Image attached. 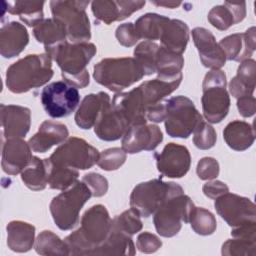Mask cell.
Returning <instances> with one entry per match:
<instances>
[{
  "mask_svg": "<svg viewBox=\"0 0 256 256\" xmlns=\"http://www.w3.org/2000/svg\"><path fill=\"white\" fill-rule=\"evenodd\" d=\"M48 54L61 69L64 81L76 88H84L89 84L87 64L96 54L93 43H68L66 40L56 46L46 48Z\"/></svg>",
  "mask_w": 256,
  "mask_h": 256,
  "instance_id": "1",
  "label": "cell"
},
{
  "mask_svg": "<svg viewBox=\"0 0 256 256\" xmlns=\"http://www.w3.org/2000/svg\"><path fill=\"white\" fill-rule=\"evenodd\" d=\"M111 222L105 206L97 204L90 207L81 218L80 228L64 239L69 255H92L107 238Z\"/></svg>",
  "mask_w": 256,
  "mask_h": 256,
  "instance_id": "2",
  "label": "cell"
},
{
  "mask_svg": "<svg viewBox=\"0 0 256 256\" xmlns=\"http://www.w3.org/2000/svg\"><path fill=\"white\" fill-rule=\"evenodd\" d=\"M52 76V58L46 53L30 54L7 69L6 86L13 93H25L43 86Z\"/></svg>",
  "mask_w": 256,
  "mask_h": 256,
  "instance_id": "3",
  "label": "cell"
},
{
  "mask_svg": "<svg viewBox=\"0 0 256 256\" xmlns=\"http://www.w3.org/2000/svg\"><path fill=\"white\" fill-rule=\"evenodd\" d=\"M144 73L134 58H105L94 66L97 83L114 92H120L142 79Z\"/></svg>",
  "mask_w": 256,
  "mask_h": 256,
  "instance_id": "4",
  "label": "cell"
},
{
  "mask_svg": "<svg viewBox=\"0 0 256 256\" xmlns=\"http://www.w3.org/2000/svg\"><path fill=\"white\" fill-rule=\"evenodd\" d=\"M92 196L90 189L82 181H76L69 189L54 197L50 203L52 218L61 230L72 229L79 221L83 205Z\"/></svg>",
  "mask_w": 256,
  "mask_h": 256,
  "instance_id": "5",
  "label": "cell"
},
{
  "mask_svg": "<svg viewBox=\"0 0 256 256\" xmlns=\"http://www.w3.org/2000/svg\"><path fill=\"white\" fill-rule=\"evenodd\" d=\"M184 193L183 188L174 182L153 179L139 183L130 195V207L139 216L149 217L169 197Z\"/></svg>",
  "mask_w": 256,
  "mask_h": 256,
  "instance_id": "6",
  "label": "cell"
},
{
  "mask_svg": "<svg viewBox=\"0 0 256 256\" xmlns=\"http://www.w3.org/2000/svg\"><path fill=\"white\" fill-rule=\"evenodd\" d=\"M203 114L210 123L221 122L228 114L230 97L226 90V75L220 70L206 73L202 84Z\"/></svg>",
  "mask_w": 256,
  "mask_h": 256,
  "instance_id": "7",
  "label": "cell"
},
{
  "mask_svg": "<svg viewBox=\"0 0 256 256\" xmlns=\"http://www.w3.org/2000/svg\"><path fill=\"white\" fill-rule=\"evenodd\" d=\"M89 1H51L53 18L60 21L66 29L67 37L73 43L86 42L91 38L90 22L86 14Z\"/></svg>",
  "mask_w": 256,
  "mask_h": 256,
  "instance_id": "8",
  "label": "cell"
},
{
  "mask_svg": "<svg viewBox=\"0 0 256 256\" xmlns=\"http://www.w3.org/2000/svg\"><path fill=\"white\" fill-rule=\"evenodd\" d=\"M195 205L184 193L169 197L154 212V226L163 237H173L180 231L182 222L189 223Z\"/></svg>",
  "mask_w": 256,
  "mask_h": 256,
  "instance_id": "9",
  "label": "cell"
},
{
  "mask_svg": "<svg viewBox=\"0 0 256 256\" xmlns=\"http://www.w3.org/2000/svg\"><path fill=\"white\" fill-rule=\"evenodd\" d=\"M165 129L169 136L188 138L198 124L203 121L192 100L186 96H176L166 100Z\"/></svg>",
  "mask_w": 256,
  "mask_h": 256,
  "instance_id": "10",
  "label": "cell"
},
{
  "mask_svg": "<svg viewBox=\"0 0 256 256\" xmlns=\"http://www.w3.org/2000/svg\"><path fill=\"white\" fill-rule=\"evenodd\" d=\"M99 154L98 150L84 139L70 137L51 154L49 160L56 165L86 170L97 163Z\"/></svg>",
  "mask_w": 256,
  "mask_h": 256,
  "instance_id": "11",
  "label": "cell"
},
{
  "mask_svg": "<svg viewBox=\"0 0 256 256\" xmlns=\"http://www.w3.org/2000/svg\"><path fill=\"white\" fill-rule=\"evenodd\" d=\"M80 101L78 89L65 81H56L45 86L41 92V103L52 118L70 115Z\"/></svg>",
  "mask_w": 256,
  "mask_h": 256,
  "instance_id": "12",
  "label": "cell"
},
{
  "mask_svg": "<svg viewBox=\"0 0 256 256\" xmlns=\"http://www.w3.org/2000/svg\"><path fill=\"white\" fill-rule=\"evenodd\" d=\"M214 206L219 216L232 228L256 222L255 204L246 197L227 192L215 199Z\"/></svg>",
  "mask_w": 256,
  "mask_h": 256,
  "instance_id": "13",
  "label": "cell"
},
{
  "mask_svg": "<svg viewBox=\"0 0 256 256\" xmlns=\"http://www.w3.org/2000/svg\"><path fill=\"white\" fill-rule=\"evenodd\" d=\"M158 171L169 178H181L190 168L189 150L176 143L167 144L161 153L155 154Z\"/></svg>",
  "mask_w": 256,
  "mask_h": 256,
  "instance_id": "14",
  "label": "cell"
},
{
  "mask_svg": "<svg viewBox=\"0 0 256 256\" xmlns=\"http://www.w3.org/2000/svg\"><path fill=\"white\" fill-rule=\"evenodd\" d=\"M163 140L161 129L154 124H139L129 127L122 137V149L129 154L154 150Z\"/></svg>",
  "mask_w": 256,
  "mask_h": 256,
  "instance_id": "15",
  "label": "cell"
},
{
  "mask_svg": "<svg viewBox=\"0 0 256 256\" xmlns=\"http://www.w3.org/2000/svg\"><path fill=\"white\" fill-rule=\"evenodd\" d=\"M192 37L200 60L205 67L217 70L225 65L226 56L209 30L203 27H196L192 30Z\"/></svg>",
  "mask_w": 256,
  "mask_h": 256,
  "instance_id": "16",
  "label": "cell"
},
{
  "mask_svg": "<svg viewBox=\"0 0 256 256\" xmlns=\"http://www.w3.org/2000/svg\"><path fill=\"white\" fill-rule=\"evenodd\" d=\"M1 125L6 139L22 138L28 133L31 125V111L19 105L1 104Z\"/></svg>",
  "mask_w": 256,
  "mask_h": 256,
  "instance_id": "17",
  "label": "cell"
},
{
  "mask_svg": "<svg viewBox=\"0 0 256 256\" xmlns=\"http://www.w3.org/2000/svg\"><path fill=\"white\" fill-rule=\"evenodd\" d=\"M145 5V1H93L91 4L92 12L95 18L104 24H111L115 21H122L140 10Z\"/></svg>",
  "mask_w": 256,
  "mask_h": 256,
  "instance_id": "18",
  "label": "cell"
},
{
  "mask_svg": "<svg viewBox=\"0 0 256 256\" xmlns=\"http://www.w3.org/2000/svg\"><path fill=\"white\" fill-rule=\"evenodd\" d=\"M31 147L21 138L6 139L2 148V169L9 175L21 173L32 159Z\"/></svg>",
  "mask_w": 256,
  "mask_h": 256,
  "instance_id": "19",
  "label": "cell"
},
{
  "mask_svg": "<svg viewBox=\"0 0 256 256\" xmlns=\"http://www.w3.org/2000/svg\"><path fill=\"white\" fill-rule=\"evenodd\" d=\"M129 127L124 115L110 103L101 112L94 126V132L101 140L115 141L123 137Z\"/></svg>",
  "mask_w": 256,
  "mask_h": 256,
  "instance_id": "20",
  "label": "cell"
},
{
  "mask_svg": "<svg viewBox=\"0 0 256 256\" xmlns=\"http://www.w3.org/2000/svg\"><path fill=\"white\" fill-rule=\"evenodd\" d=\"M111 104L124 115L130 127L147 122L146 106L138 87L129 92H119L115 94Z\"/></svg>",
  "mask_w": 256,
  "mask_h": 256,
  "instance_id": "21",
  "label": "cell"
},
{
  "mask_svg": "<svg viewBox=\"0 0 256 256\" xmlns=\"http://www.w3.org/2000/svg\"><path fill=\"white\" fill-rule=\"evenodd\" d=\"M255 27H250L245 33L226 36L218 43L223 50L226 60L244 61L255 51Z\"/></svg>",
  "mask_w": 256,
  "mask_h": 256,
  "instance_id": "22",
  "label": "cell"
},
{
  "mask_svg": "<svg viewBox=\"0 0 256 256\" xmlns=\"http://www.w3.org/2000/svg\"><path fill=\"white\" fill-rule=\"evenodd\" d=\"M29 42V34L24 25L12 21L0 29V53L4 58L18 56Z\"/></svg>",
  "mask_w": 256,
  "mask_h": 256,
  "instance_id": "23",
  "label": "cell"
},
{
  "mask_svg": "<svg viewBox=\"0 0 256 256\" xmlns=\"http://www.w3.org/2000/svg\"><path fill=\"white\" fill-rule=\"evenodd\" d=\"M68 134V129L64 124L46 120L40 125L38 132L30 138L28 143L34 152L45 153L52 146L64 142Z\"/></svg>",
  "mask_w": 256,
  "mask_h": 256,
  "instance_id": "24",
  "label": "cell"
},
{
  "mask_svg": "<svg viewBox=\"0 0 256 256\" xmlns=\"http://www.w3.org/2000/svg\"><path fill=\"white\" fill-rule=\"evenodd\" d=\"M110 103V97L105 92L85 96L74 117L77 126L82 129H90L95 126L101 112Z\"/></svg>",
  "mask_w": 256,
  "mask_h": 256,
  "instance_id": "25",
  "label": "cell"
},
{
  "mask_svg": "<svg viewBox=\"0 0 256 256\" xmlns=\"http://www.w3.org/2000/svg\"><path fill=\"white\" fill-rule=\"evenodd\" d=\"M246 16V3L224 2L223 5L214 6L208 13V21L216 29L224 31L234 24L241 22Z\"/></svg>",
  "mask_w": 256,
  "mask_h": 256,
  "instance_id": "26",
  "label": "cell"
},
{
  "mask_svg": "<svg viewBox=\"0 0 256 256\" xmlns=\"http://www.w3.org/2000/svg\"><path fill=\"white\" fill-rule=\"evenodd\" d=\"M159 39L161 41L160 46L182 55L189 40V28L186 23L179 19H169L164 24Z\"/></svg>",
  "mask_w": 256,
  "mask_h": 256,
  "instance_id": "27",
  "label": "cell"
},
{
  "mask_svg": "<svg viewBox=\"0 0 256 256\" xmlns=\"http://www.w3.org/2000/svg\"><path fill=\"white\" fill-rule=\"evenodd\" d=\"M223 138L226 144L233 150L244 151L254 143L255 130L251 124L235 120L224 128Z\"/></svg>",
  "mask_w": 256,
  "mask_h": 256,
  "instance_id": "28",
  "label": "cell"
},
{
  "mask_svg": "<svg viewBox=\"0 0 256 256\" xmlns=\"http://www.w3.org/2000/svg\"><path fill=\"white\" fill-rule=\"evenodd\" d=\"M256 62L253 59H246L241 62L237 69V75L229 83V91L235 98L253 95L255 90Z\"/></svg>",
  "mask_w": 256,
  "mask_h": 256,
  "instance_id": "29",
  "label": "cell"
},
{
  "mask_svg": "<svg viewBox=\"0 0 256 256\" xmlns=\"http://www.w3.org/2000/svg\"><path fill=\"white\" fill-rule=\"evenodd\" d=\"M7 245L15 252L29 251L34 245L35 227L23 221H11L7 227Z\"/></svg>",
  "mask_w": 256,
  "mask_h": 256,
  "instance_id": "30",
  "label": "cell"
},
{
  "mask_svg": "<svg viewBox=\"0 0 256 256\" xmlns=\"http://www.w3.org/2000/svg\"><path fill=\"white\" fill-rule=\"evenodd\" d=\"M181 80L182 78L175 80H162L156 78L153 80L145 81L139 85L138 89L146 106V110L148 107L164 100L165 96H168L174 92L180 85Z\"/></svg>",
  "mask_w": 256,
  "mask_h": 256,
  "instance_id": "31",
  "label": "cell"
},
{
  "mask_svg": "<svg viewBox=\"0 0 256 256\" xmlns=\"http://www.w3.org/2000/svg\"><path fill=\"white\" fill-rule=\"evenodd\" d=\"M184 66V58L181 54L159 46L156 54V72L159 79L175 80L182 78L181 70Z\"/></svg>",
  "mask_w": 256,
  "mask_h": 256,
  "instance_id": "32",
  "label": "cell"
},
{
  "mask_svg": "<svg viewBox=\"0 0 256 256\" xmlns=\"http://www.w3.org/2000/svg\"><path fill=\"white\" fill-rule=\"evenodd\" d=\"M135 253L131 236L110 228L107 238L93 251L92 255H134Z\"/></svg>",
  "mask_w": 256,
  "mask_h": 256,
  "instance_id": "33",
  "label": "cell"
},
{
  "mask_svg": "<svg viewBox=\"0 0 256 256\" xmlns=\"http://www.w3.org/2000/svg\"><path fill=\"white\" fill-rule=\"evenodd\" d=\"M33 34L39 43L44 44V48L56 46L65 41L67 36L65 26L54 18L43 19L33 29Z\"/></svg>",
  "mask_w": 256,
  "mask_h": 256,
  "instance_id": "34",
  "label": "cell"
},
{
  "mask_svg": "<svg viewBox=\"0 0 256 256\" xmlns=\"http://www.w3.org/2000/svg\"><path fill=\"white\" fill-rule=\"evenodd\" d=\"M6 10L19 18L28 26L35 27L43 20V1H8Z\"/></svg>",
  "mask_w": 256,
  "mask_h": 256,
  "instance_id": "35",
  "label": "cell"
},
{
  "mask_svg": "<svg viewBox=\"0 0 256 256\" xmlns=\"http://www.w3.org/2000/svg\"><path fill=\"white\" fill-rule=\"evenodd\" d=\"M21 179L31 190L40 191L48 184V170L45 159L33 156L30 163L21 172Z\"/></svg>",
  "mask_w": 256,
  "mask_h": 256,
  "instance_id": "36",
  "label": "cell"
},
{
  "mask_svg": "<svg viewBox=\"0 0 256 256\" xmlns=\"http://www.w3.org/2000/svg\"><path fill=\"white\" fill-rule=\"evenodd\" d=\"M169 20L168 17L156 13H146L138 18L134 24L139 39L145 41L158 40L164 24Z\"/></svg>",
  "mask_w": 256,
  "mask_h": 256,
  "instance_id": "37",
  "label": "cell"
},
{
  "mask_svg": "<svg viewBox=\"0 0 256 256\" xmlns=\"http://www.w3.org/2000/svg\"><path fill=\"white\" fill-rule=\"evenodd\" d=\"M48 170V185L52 189L66 190L71 187L79 176L76 169L53 164L49 158L45 159Z\"/></svg>",
  "mask_w": 256,
  "mask_h": 256,
  "instance_id": "38",
  "label": "cell"
},
{
  "mask_svg": "<svg viewBox=\"0 0 256 256\" xmlns=\"http://www.w3.org/2000/svg\"><path fill=\"white\" fill-rule=\"evenodd\" d=\"M35 250L40 255H69L68 247L52 231H42L36 239Z\"/></svg>",
  "mask_w": 256,
  "mask_h": 256,
  "instance_id": "39",
  "label": "cell"
},
{
  "mask_svg": "<svg viewBox=\"0 0 256 256\" xmlns=\"http://www.w3.org/2000/svg\"><path fill=\"white\" fill-rule=\"evenodd\" d=\"M159 45L152 41H143L134 49V59L141 67L144 75H151L156 72V54Z\"/></svg>",
  "mask_w": 256,
  "mask_h": 256,
  "instance_id": "40",
  "label": "cell"
},
{
  "mask_svg": "<svg viewBox=\"0 0 256 256\" xmlns=\"http://www.w3.org/2000/svg\"><path fill=\"white\" fill-rule=\"evenodd\" d=\"M221 253L225 256H255L256 236L233 237L223 243Z\"/></svg>",
  "mask_w": 256,
  "mask_h": 256,
  "instance_id": "41",
  "label": "cell"
},
{
  "mask_svg": "<svg viewBox=\"0 0 256 256\" xmlns=\"http://www.w3.org/2000/svg\"><path fill=\"white\" fill-rule=\"evenodd\" d=\"M189 223L191 224L192 229L199 235H211L216 230V219L214 215L201 207H194Z\"/></svg>",
  "mask_w": 256,
  "mask_h": 256,
  "instance_id": "42",
  "label": "cell"
},
{
  "mask_svg": "<svg viewBox=\"0 0 256 256\" xmlns=\"http://www.w3.org/2000/svg\"><path fill=\"white\" fill-rule=\"evenodd\" d=\"M142 226L140 216L131 208L116 216L111 222V229L126 233L130 236L139 232Z\"/></svg>",
  "mask_w": 256,
  "mask_h": 256,
  "instance_id": "43",
  "label": "cell"
},
{
  "mask_svg": "<svg viewBox=\"0 0 256 256\" xmlns=\"http://www.w3.org/2000/svg\"><path fill=\"white\" fill-rule=\"evenodd\" d=\"M126 160V152L122 148L114 147L102 151L99 154L97 165L105 171H113L120 168Z\"/></svg>",
  "mask_w": 256,
  "mask_h": 256,
  "instance_id": "44",
  "label": "cell"
},
{
  "mask_svg": "<svg viewBox=\"0 0 256 256\" xmlns=\"http://www.w3.org/2000/svg\"><path fill=\"white\" fill-rule=\"evenodd\" d=\"M193 133V143L199 149H210L216 143L217 135L214 128L204 121H201L198 124Z\"/></svg>",
  "mask_w": 256,
  "mask_h": 256,
  "instance_id": "45",
  "label": "cell"
},
{
  "mask_svg": "<svg viewBox=\"0 0 256 256\" xmlns=\"http://www.w3.org/2000/svg\"><path fill=\"white\" fill-rule=\"evenodd\" d=\"M82 182L90 189L92 196L101 197L106 194L108 190V181L105 177L98 173H88L83 176Z\"/></svg>",
  "mask_w": 256,
  "mask_h": 256,
  "instance_id": "46",
  "label": "cell"
},
{
  "mask_svg": "<svg viewBox=\"0 0 256 256\" xmlns=\"http://www.w3.org/2000/svg\"><path fill=\"white\" fill-rule=\"evenodd\" d=\"M196 172L202 180L215 179L219 174V163L212 157H204L198 162Z\"/></svg>",
  "mask_w": 256,
  "mask_h": 256,
  "instance_id": "47",
  "label": "cell"
},
{
  "mask_svg": "<svg viewBox=\"0 0 256 256\" xmlns=\"http://www.w3.org/2000/svg\"><path fill=\"white\" fill-rule=\"evenodd\" d=\"M115 36L118 42L124 47H131L139 40L134 24L130 22L119 25L116 29Z\"/></svg>",
  "mask_w": 256,
  "mask_h": 256,
  "instance_id": "48",
  "label": "cell"
},
{
  "mask_svg": "<svg viewBox=\"0 0 256 256\" xmlns=\"http://www.w3.org/2000/svg\"><path fill=\"white\" fill-rule=\"evenodd\" d=\"M136 245L140 252L154 253L162 246V241L150 232H142L137 237Z\"/></svg>",
  "mask_w": 256,
  "mask_h": 256,
  "instance_id": "49",
  "label": "cell"
},
{
  "mask_svg": "<svg viewBox=\"0 0 256 256\" xmlns=\"http://www.w3.org/2000/svg\"><path fill=\"white\" fill-rule=\"evenodd\" d=\"M203 193L210 199H216L217 197L229 192L228 186L218 180L209 181L203 185Z\"/></svg>",
  "mask_w": 256,
  "mask_h": 256,
  "instance_id": "50",
  "label": "cell"
},
{
  "mask_svg": "<svg viewBox=\"0 0 256 256\" xmlns=\"http://www.w3.org/2000/svg\"><path fill=\"white\" fill-rule=\"evenodd\" d=\"M237 108L241 116L243 117L253 116L256 111V100L254 96L248 95V96L238 98Z\"/></svg>",
  "mask_w": 256,
  "mask_h": 256,
  "instance_id": "51",
  "label": "cell"
},
{
  "mask_svg": "<svg viewBox=\"0 0 256 256\" xmlns=\"http://www.w3.org/2000/svg\"><path fill=\"white\" fill-rule=\"evenodd\" d=\"M166 115V100H162L159 103L152 105L146 110L147 121L159 123L164 121Z\"/></svg>",
  "mask_w": 256,
  "mask_h": 256,
  "instance_id": "52",
  "label": "cell"
},
{
  "mask_svg": "<svg viewBox=\"0 0 256 256\" xmlns=\"http://www.w3.org/2000/svg\"><path fill=\"white\" fill-rule=\"evenodd\" d=\"M151 3L157 5V6H162L166 8H176L181 5V2H176V1H151Z\"/></svg>",
  "mask_w": 256,
  "mask_h": 256,
  "instance_id": "53",
  "label": "cell"
}]
</instances>
